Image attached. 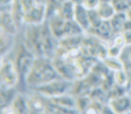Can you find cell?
<instances>
[{"instance_id": "23", "label": "cell", "mask_w": 131, "mask_h": 114, "mask_svg": "<svg viewBox=\"0 0 131 114\" xmlns=\"http://www.w3.org/2000/svg\"><path fill=\"white\" fill-rule=\"evenodd\" d=\"M71 2H72L74 5H81L83 4L84 0H70Z\"/></svg>"}, {"instance_id": "17", "label": "cell", "mask_w": 131, "mask_h": 114, "mask_svg": "<svg viewBox=\"0 0 131 114\" xmlns=\"http://www.w3.org/2000/svg\"><path fill=\"white\" fill-rule=\"evenodd\" d=\"M96 9L103 20H110L117 13L111 1L101 0Z\"/></svg>"}, {"instance_id": "11", "label": "cell", "mask_w": 131, "mask_h": 114, "mask_svg": "<svg viewBox=\"0 0 131 114\" xmlns=\"http://www.w3.org/2000/svg\"><path fill=\"white\" fill-rule=\"evenodd\" d=\"M87 33L91 34L105 42H110L114 36L110 20H103L98 26L90 29Z\"/></svg>"}, {"instance_id": "16", "label": "cell", "mask_w": 131, "mask_h": 114, "mask_svg": "<svg viewBox=\"0 0 131 114\" xmlns=\"http://www.w3.org/2000/svg\"><path fill=\"white\" fill-rule=\"evenodd\" d=\"M127 21L128 18L127 16V14L124 12H117L110 19L114 35L122 33L124 31Z\"/></svg>"}, {"instance_id": "14", "label": "cell", "mask_w": 131, "mask_h": 114, "mask_svg": "<svg viewBox=\"0 0 131 114\" xmlns=\"http://www.w3.org/2000/svg\"><path fill=\"white\" fill-rule=\"evenodd\" d=\"M9 113H29L28 98L25 93H18L9 107Z\"/></svg>"}, {"instance_id": "15", "label": "cell", "mask_w": 131, "mask_h": 114, "mask_svg": "<svg viewBox=\"0 0 131 114\" xmlns=\"http://www.w3.org/2000/svg\"><path fill=\"white\" fill-rule=\"evenodd\" d=\"M17 36H12L4 32H0V41H1V57L7 56L13 51L16 45Z\"/></svg>"}, {"instance_id": "25", "label": "cell", "mask_w": 131, "mask_h": 114, "mask_svg": "<svg viewBox=\"0 0 131 114\" xmlns=\"http://www.w3.org/2000/svg\"><path fill=\"white\" fill-rule=\"evenodd\" d=\"M39 1H42V2H44V0H39Z\"/></svg>"}, {"instance_id": "12", "label": "cell", "mask_w": 131, "mask_h": 114, "mask_svg": "<svg viewBox=\"0 0 131 114\" xmlns=\"http://www.w3.org/2000/svg\"><path fill=\"white\" fill-rule=\"evenodd\" d=\"M74 20L81 27V29L84 31L85 33H87L91 29L88 9L83 4L75 5Z\"/></svg>"}, {"instance_id": "7", "label": "cell", "mask_w": 131, "mask_h": 114, "mask_svg": "<svg viewBox=\"0 0 131 114\" xmlns=\"http://www.w3.org/2000/svg\"><path fill=\"white\" fill-rule=\"evenodd\" d=\"M9 5L1 6V15H0L1 31L12 36H18L20 31L18 30L9 9Z\"/></svg>"}, {"instance_id": "9", "label": "cell", "mask_w": 131, "mask_h": 114, "mask_svg": "<svg viewBox=\"0 0 131 114\" xmlns=\"http://www.w3.org/2000/svg\"><path fill=\"white\" fill-rule=\"evenodd\" d=\"M108 104L114 113H131V96L122 94L108 100Z\"/></svg>"}, {"instance_id": "5", "label": "cell", "mask_w": 131, "mask_h": 114, "mask_svg": "<svg viewBox=\"0 0 131 114\" xmlns=\"http://www.w3.org/2000/svg\"><path fill=\"white\" fill-rule=\"evenodd\" d=\"M71 85L72 81H69L63 78H59L44 85L29 90H33L45 96V97L54 98L70 93Z\"/></svg>"}, {"instance_id": "4", "label": "cell", "mask_w": 131, "mask_h": 114, "mask_svg": "<svg viewBox=\"0 0 131 114\" xmlns=\"http://www.w3.org/2000/svg\"><path fill=\"white\" fill-rule=\"evenodd\" d=\"M0 79L1 86L17 88L19 86V76L11 53L1 57Z\"/></svg>"}, {"instance_id": "8", "label": "cell", "mask_w": 131, "mask_h": 114, "mask_svg": "<svg viewBox=\"0 0 131 114\" xmlns=\"http://www.w3.org/2000/svg\"><path fill=\"white\" fill-rule=\"evenodd\" d=\"M29 93H26L29 107V113H45L46 108V103L48 97L41 95V93L28 89Z\"/></svg>"}, {"instance_id": "19", "label": "cell", "mask_w": 131, "mask_h": 114, "mask_svg": "<svg viewBox=\"0 0 131 114\" xmlns=\"http://www.w3.org/2000/svg\"><path fill=\"white\" fill-rule=\"evenodd\" d=\"M117 12L126 13L131 8V0H111Z\"/></svg>"}, {"instance_id": "6", "label": "cell", "mask_w": 131, "mask_h": 114, "mask_svg": "<svg viewBox=\"0 0 131 114\" xmlns=\"http://www.w3.org/2000/svg\"><path fill=\"white\" fill-rule=\"evenodd\" d=\"M47 19V7L45 2L35 4L25 12V24L40 25Z\"/></svg>"}, {"instance_id": "13", "label": "cell", "mask_w": 131, "mask_h": 114, "mask_svg": "<svg viewBox=\"0 0 131 114\" xmlns=\"http://www.w3.org/2000/svg\"><path fill=\"white\" fill-rule=\"evenodd\" d=\"M10 12L12 16L18 29L21 32L25 26V9L21 2V0H15L9 5Z\"/></svg>"}, {"instance_id": "24", "label": "cell", "mask_w": 131, "mask_h": 114, "mask_svg": "<svg viewBox=\"0 0 131 114\" xmlns=\"http://www.w3.org/2000/svg\"><path fill=\"white\" fill-rule=\"evenodd\" d=\"M126 14H127V18L130 19L131 21V8L130 9H129L127 12H126Z\"/></svg>"}, {"instance_id": "3", "label": "cell", "mask_w": 131, "mask_h": 114, "mask_svg": "<svg viewBox=\"0 0 131 114\" xmlns=\"http://www.w3.org/2000/svg\"><path fill=\"white\" fill-rule=\"evenodd\" d=\"M22 39L26 46L36 57L44 56L42 49V24H25Z\"/></svg>"}, {"instance_id": "20", "label": "cell", "mask_w": 131, "mask_h": 114, "mask_svg": "<svg viewBox=\"0 0 131 114\" xmlns=\"http://www.w3.org/2000/svg\"><path fill=\"white\" fill-rule=\"evenodd\" d=\"M88 15H89V21H90V25H91V29H94L97 26H98L103 19L100 16L96 8L93 9H88Z\"/></svg>"}, {"instance_id": "10", "label": "cell", "mask_w": 131, "mask_h": 114, "mask_svg": "<svg viewBox=\"0 0 131 114\" xmlns=\"http://www.w3.org/2000/svg\"><path fill=\"white\" fill-rule=\"evenodd\" d=\"M19 92L20 91L17 87L1 86L0 107L2 113H9V107Z\"/></svg>"}, {"instance_id": "21", "label": "cell", "mask_w": 131, "mask_h": 114, "mask_svg": "<svg viewBox=\"0 0 131 114\" xmlns=\"http://www.w3.org/2000/svg\"><path fill=\"white\" fill-rule=\"evenodd\" d=\"M101 0H84L83 5L88 9H93L96 8Z\"/></svg>"}, {"instance_id": "22", "label": "cell", "mask_w": 131, "mask_h": 114, "mask_svg": "<svg viewBox=\"0 0 131 114\" xmlns=\"http://www.w3.org/2000/svg\"><path fill=\"white\" fill-rule=\"evenodd\" d=\"M15 0H0L1 2V6H6L11 5Z\"/></svg>"}, {"instance_id": "18", "label": "cell", "mask_w": 131, "mask_h": 114, "mask_svg": "<svg viewBox=\"0 0 131 114\" xmlns=\"http://www.w3.org/2000/svg\"><path fill=\"white\" fill-rule=\"evenodd\" d=\"M75 5L70 0H64L59 5L56 14L61 16L65 20L74 19V12Z\"/></svg>"}, {"instance_id": "1", "label": "cell", "mask_w": 131, "mask_h": 114, "mask_svg": "<svg viewBox=\"0 0 131 114\" xmlns=\"http://www.w3.org/2000/svg\"><path fill=\"white\" fill-rule=\"evenodd\" d=\"M61 78L58 74L51 59L36 57L34 64L25 79V86L28 89L35 88L56 79Z\"/></svg>"}, {"instance_id": "2", "label": "cell", "mask_w": 131, "mask_h": 114, "mask_svg": "<svg viewBox=\"0 0 131 114\" xmlns=\"http://www.w3.org/2000/svg\"><path fill=\"white\" fill-rule=\"evenodd\" d=\"M13 50L14 52L12 55V59L14 60L20 79L18 87L21 88V92L25 93V90H27L25 86V79L34 64L36 56L26 46V45L23 41L22 37L20 42H18V44Z\"/></svg>"}]
</instances>
